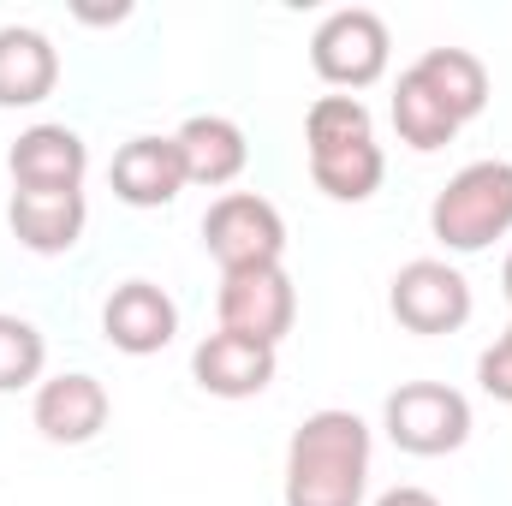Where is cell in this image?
<instances>
[{
    "instance_id": "cell-19",
    "label": "cell",
    "mask_w": 512,
    "mask_h": 506,
    "mask_svg": "<svg viewBox=\"0 0 512 506\" xmlns=\"http://www.w3.org/2000/svg\"><path fill=\"white\" fill-rule=\"evenodd\" d=\"M42 364H48V340L36 334V322L0 310V393L42 387Z\"/></svg>"
},
{
    "instance_id": "cell-10",
    "label": "cell",
    "mask_w": 512,
    "mask_h": 506,
    "mask_svg": "<svg viewBox=\"0 0 512 506\" xmlns=\"http://www.w3.org/2000/svg\"><path fill=\"white\" fill-rule=\"evenodd\" d=\"M6 167H12V185L18 191H84L90 149H84V137L72 126H48L42 120V126L18 131Z\"/></svg>"
},
{
    "instance_id": "cell-23",
    "label": "cell",
    "mask_w": 512,
    "mask_h": 506,
    "mask_svg": "<svg viewBox=\"0 0 512 506\" xmlns=\"http://www.w3.org/2000/svg\"><path fill=\"white\" fill-rule=\"evenodd\" d=\"M501 286H507V304H512V256H507V268H501Z\"/></svg>"
},
{
    "instance_id": "cell-14",
    "label": "cell",
    "mask_w": 512,
    "mask_h": 506,
    "mask_svg": "<svg viewBox=\"0 0 512 506\" xmlns=\"http://www.w3.org/2000/svg\"><path fill=\"white\" fill-rule=\"evenodd\" d=\"M60 84V54L30 24H0V108H36Z\"/></svg>"
},
{
    "instance_id": "cell-7",
    "label": "cell",
    "mask_w": 512,
    "mask_h": 506,
    "mask_svg": "<svg viewBox=\"0 0 512 506\" xmlns=\"http://www.w3.org/2000/svg\"><path fill=\"white\" fill-rule=\"evenodd\" d=\"M215 316L227 334H245L256 346H280L298 322V292H292V274L280 262L268 268H233L221 274V298H215Z\"/></svg>"
},
{
    "instance_id": "cell-5",
    "label": "cell",
    "mask_w": 512,
    "mask_h": 506,
    "mask_svg": "<svg viewBox=\"0 0 512 506\" xmlns=\"http://www.w3.org/2000/svg\"><path fill=\"white\" fill-rule=\"evenodd\" d=\"M203 245L221 262V274H233V268H268V262L286 256V221H280V209L268 197L227 191L203 215Z\"/></svg>"
},
{
    "instance_id": "cell-21",
    "label": "cell",
    "mask_w": 512,
    "mask_h": 506,
    "mask_svg": "<svg viewBox=\"0 0 512 506\" xmlns=\"http://www.w3.org/2000/svg\"><path fill=\"white\" fill-rule=\"evenodd\" d=\"M477 381H483V393L489 399H501V405H512V328L477 358Z\"/></svg>"
},
{
    "instance_id": "cell-17",
    "label": "cell",
    "mask_w": 512,
    "mask_h": 506,
    "mask_svg": "<svg viewBox=\"0 0 512 506\" xmlns=\"http://www.w3.org/2000/svg\"><path fill=\"white\" fill-rule=\"evenodd\" d=\"M387 173V155L376 137H352L334 149H310V179L334 197V203H370Z\"/></svg>"
},
{
    "instance_id": "cell-12",
    "label": "cell",
    "mask_w": 512,
    "mask_h": 506,
    "mask_svg": "<svg viewBox=\"0 0 512 506\" xmlns=\"http://www.w3.org/2000/svg\"><path fill=\"white\" fill-rule=\"evenodd\" d=\"M191 376H197L203 393H215V399H256V393L274 381V346H256L245 334L215 328V334L191 352Z\"/></svg>"
},
{
    "instance_id": "cell-1",
    "label": "cell",
    "mask_w": 512,
    "mask_h": 506,
    "mask_svg": "<svg viewBox=\"0 0 512 506\" xmlns=\"http://www.w3.org/2000/svg\"><path fill=\"white\" fill-rule=\"evenodd\" d=\"M370 423L358 411H310L286 441V506H364Z\"/></svg>"
},
{
    "instance_id": "cell-11",
    "label": "cell",
    "mask_w": 512,
    "mask_h": 506,
    "mask_svg": "<svg viewBox=\"0 0 512 506\" xmlns=\"http://www.w3.org/2000/svg\"><path fill=\"white\" fill-rule=\"evenodd\" d=\"M108 179H114V197L120 203H131V209H161V203H173L185 191V155H179L173 137H131V143H120Z\"/></svg>"
},
{
    "instance_id": "cell-8",
    "label": "cell",
    "mask_w": 512,
    "mask_h": 506,
    "mask_svg": "<svg viewBox=\"0 0 512 506\" xmlns=\"http://www.w3.org/2000/svg\"><path fill=\"white\" fill-rule=\"evenodd\" d=\"M102 334H108V346L126 352V358H155V352H167L173 334H179V304H173L155 280H126V286H114L108 304H102Z\"/></svg>"
},
{
    "instance_id": "cell-4",
    "label": "cell",
    "mask_w": 512,
    "mask_h": 506,
    "mask_svg": "<svg viewBox=\"0 0 512 506\" xmlns=\"http://www.w3.org/2000/svg\"><path fill=\"white\" fill-rule=\"evenodd\" d=\"M387 54H393V36H387L382 12L370 6H340L310 36V66L334 90H370L387 72Z\"/></svg>"
},
{
    "instance_id": "cell-9",
    "label": "cell",
    "mask_w": 512,
    "mask_h": 506,
    "mask_svg": "<svg viewBox=\"0 0 512 506\" xmlns=\"http://www.w3.org/2000/svg\"><path fill=\"white\" fill-rule=\"evenodd\" d=\"M30 423L54 447H84V441H96L108 429V387L96 376H84V370L48 376L30 399Z\"/></svg>"
},
{
    "instance_id": "cell-16",
    "label": "cell",
    "mask_w": 512,
    "mask_h": 506,
    "mask_svg": "<svg viewBox=\"0 0 512 506\" xmlns=\"http://www.w3.org/2000/svg\"><path fill=\"white\" fill-rule=\"evenodd\" d=\"M411 72L447 102V114H453L459 126L489 108V66H483L471 48H423V54L411 60Z\"/></svg>"
},
{
    "instance_id": "cell-18",
    "label": "cell",
    "mask_w": 512,
    "mask_h": 506,
    "mask_svg": "<svg viewBox=\"0 0 512 506\" xmlns=\"http://www.w3.org/2000/svg\"><path fill=\"white\" fill-rule=\"evenodd\" d=\"M393 131H399V143H411L417 155H435V149H447L453 137H459V120L447 114V102L405 66L399 72V84H393Z\"/></svg>"
},
{
    "instance_id": "cell-15",
    "label": "cell",
    "mask_w": 512,
    "mask_h": 506,
    "mask_svg": "<svg viewBox=\"0 0 512 506\" xmlns=\"http://www.w3.org/2000/svg\"><path fill=\"white\" fill-rule=\"evenodd\" d=\"M173 143L185 155V185H209V191L233 185L245 173V161H251L245 131L233 126L227 114H191L185 126L173 131Z\"/></svg>"
},
{
    "instance_id": "cell-13",
    "label": "cell",
    "mask_w": 512,
    "mask_h": 506,
    "mask_svg": "<svg viewBox=\"0 0 512 506\" xmlns=\"http://www.w3.org/2000/svg\"><path fill=\"white\" fill-rule=\"evenodd\" d=\"M12 239L36 256H66L84 239V221H90V203L84 191H12Z\"/></svg>"
},
{
    "instance_id": "cell-2",
    "label": "cell",
    "mask_w": 512,
    "mask_h": 506,
    "mask_svg": "<svg viewBox=\"0 0 512 506\" xmlns=\"http://www.w3.org/2000/svg\"><path fill=\"white\" fill-rule=\"evenodd\" d=\"M429 227L447 251L471 256L489 251L495 239L512 233V161H471L459 167L435 203H429Z\"/></svg>"
},
{
    "instance_id": "cell-22",
    "label": "cell",
    "mask_w": 512,
    "mask_h": 506,
    "mask_svg": "<svg viewBox=\"0 0 512 506\" xmlns=\"http://www.w3.org/2000/svg\"><path fill=\"white\" fill-rule=\"evenodd\" d=\"M376 506H441V501H435L429 489H411V483H399V489H387Z\"/></svg>"
},
{
    "instance_id": "cell-20",
    "label": "cell",
    "mask_w": 512,
    "mask_h": 506,
    "mask_svg": "<svg viewBox=\"0 0 512 506\" xmlns=\"http://www.w3.org/2000/svg\"><path fill=\"white\" fill-rule=\"evenodd\" d=\"M352 137H376L370 108L358 96H322V102H310V114H304V149H334V143H352Z\"/></svg>"
},
{
    "instance_id": "cell-3",
    "label": "cell",
    "mask_w": 512,
    "mask_h": 506,
    "mask_svg": "<svg viewBox=\"0 0 512 506\" xmlns=\"http://www.w3.org/2000/svg\"><path fill=\"white\" fill-rule=\"evenodd\" d=\"M387 441L411 459H441L471 441V399L447 381H405L382 405Z\"/></svg>"
},
{
    "instance_id": "cell-6",
    "label": "cell",
    "mask_w": 512,
    "mask_h": 506,
    "mask_svg": "<svg viewBox=\"0 0 512 506\" xmlns=\"http://www.w3.org/2000/svg\"><path fill=\"white\" fill-rule=\"evenodd\" d=\"M387 310L411 334H453V328L471 322V280L441 256H417V262H405L393 274Z\"/></svg>"
}]
</instances>
